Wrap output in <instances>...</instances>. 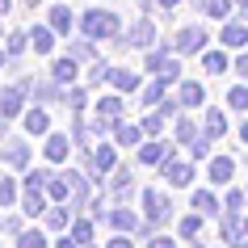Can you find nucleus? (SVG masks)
I'll return each instance as SVG.
<instances>
[{"label": "nucleus", "instance_id": "3c124183", "mask_svg": "<svg viewBox=\"0 0 248 248\" xmlns=\"http://www.w3.org/2000/svg\"><path fill=\"white\" fill-rule=\"evenodd\" d=\"M160 9H164V13H172V9H177V4H181V0H156Z\"/></svg>", "mask_w": 248, "mask_h": 248}, {"label": "nucleus", "instance_id": "f03ea898", "mask_svg": "<svg viewBox=\"0 0 248 248\" xmlns=\"http://www.w3.org/2000/svg\"><path fill=\"white\" fill-rule=\"evenodd\" d=\"M147 72L160 76V80H169V84L181 76V63H177V55H172V42H156V46L147 51Z\"/></svg>", "mask_w": 248, "mask_h": 248}, {"label": "nucleus", "instance_id": "f704fd0d", "mask_svg": "<svg viewBox=\"0 0 248 248\" xmlns=\"http://www.w3.org/2000/svg\"><path fill=\"white\" fill-rule=\"evenodd\" d=\"M244 202H248V189H232V194L223 198V210H227V215H240Z\"/></svg>", "mask_w": 248, "mask_h": 248}, {"label": "nucleus", "instance_id": "37998d69", "mask_svg": "<svg viewBox=\"0 0 248 248\" xmlns=\"http://www.w3.org/2000/svg\"><path fill=\"white\" fill-rule=\"evenodd\" d=\"M63 101L80 114V109H84V101H89V93H84V89H67V93H63Z\"/></svg>", "mask_w": 248, "mask_h": 248}, {"label": "nucleus", "instance_id": "5fc2aeb1", "mask_svg": "<svg viewBox=\"0 0 248 248\" xmlns=\"http://www.w3.org/2000/svg\"><path fill=\"white\" fill-rule=\"evenodd\" d=\"M4 59H9V51H4V46H0V67H4Z\"/></svg>", "mask_w": 248, "mask_h": 248}, {"label": "nucleus", "instance_id": "473e14b6", "mask_svg": "<svg viewBox=\"0 0 248 248\" xmlns=\"http://www.w3.org/2000/svg\"><path fill=\"white\" fill-rule=\"evenodd\" d=\"M139 126H143V135H147V139H160V131H164V114H160V109H152V114H147L143 122H139Z\"/></svg>", "mask_w": 248, "mask_h": 248}, {"label": "nucleus", "instance_id": "7c9ffc66", "mask_svg": "<svg viewBox=\"0 0 248 248\" xmlns=\"http://www.w3.org/2000/svg\"><path fill=\"white\" fill-rule=\"evenodd\" d=\"M194 210L198 215H215V210H219V198L210 194V189H198L194 194Z\"/></svg>", "mask_w": 248, "mask_h": 248}, {"label": "nucleus", "instance_id": "6e6d98bb", "mask_svg": "<svg viewBox=\"0 0 248 248\" xmlns=\"http://www.w3.org/2000/svg\"><path fill=\"white\" fill-rule=\"evenodd\" d=\"M240 4H248V0H235V9H240Z\"/></svg>", "mask_w": 248, "mask_h": 248}, {"label": "nucleus", "instance_id": "a18cd8bd", "mask_svg": "<svg viewBox=\"0 0 248 248\" xmlns=\"http://www.w3.org/2000/svg\"><path fill=\"white\" fill-rule=\"evenodd\" d=\"M0 227H4V232H9V235H21V219H17V215H9V219L0 223Z\"/></svg>", "mask_w": 248, "mask_h": 248}, {"label": "nucleus", "instance_id": "49530a36", "mask_svg": "<svg viewBox=\"0 0 248 248\" xmlns=\"http://www.w3.org/2000/svg\"><path fill=\"white\" fill-rule=\"evenodd\" d=\"M105 248H135V244H131V232H118V240H109Z\"/></svg>", "mask_w": 248, "mask_h": 248}, {"label": "nucleus", "instance_id": "e433bc0d", "mask_svg": "<svg viewBox=\"0 0 248 248\" xmlns=\"http://www.w3.org/2000/svg\"><path fill=\"white\" fill-rule=\"evenodd\" d=\"M72 235L80 240V248H89L93 244V219H76L72 223Z\"/></svg>", "mask_w": 248, "mask_h": 248}, {"label": "nucleus", "instance_id": "2f4dec72", "mask_svg": "<svg viewBox=\"0 0 248 248\" xmlns=\"http://www.w3.org/2000/svg\"><path fill=\"white\" fill-rule=\"evenodd\" d=\"M164 84H169V80H152V84H143V105H152V109H156L160 101H164Z\"/></svg>", "mask_w": 248, "mask_h": 248}, {"label": "nucleus", "instance_id": "864d4df0", "mask_svg": "<svg viewBox=\"0 0 248 248\" xmlns=\"http://www.w3.org/2000/svg\"><path fill=\"white\" fill-rule=\"evenodd\" d=\"M34 4H38V0H21V9H34Z\"/></svg>", "mask_w": 248, "mask_h": 248}, {"label": "nucleus", "instance_id": "ea45409f", "mask_svg": "<svg viewBox=\"0 0 248 248\" xmlns=\"http://www.w3.org/2000/svg\"><path fill=\"white\" fill-rule=\"evenodd\" d=\"M17 202V185H13V177H0V206H13Z\"/></svg>", "mask_w": 248, "mask_h": 248}, {"label": "nucleus", "instance_id": "f3484780", "mask_svg": "<svg viewBox=\"0 0 248 248\" xmlns=\"http://www.w3.org/2000/svg\"><path fill=\"white\" fill-rule=\"evenodd\" d=\"M55 38H59V34H55L51 26H34L30 30V42H34V51H42V55L55 51Z\"/></svg>", "mask_w": 248, "mask_h": 248}, {"label": "nucleus", "instance_id": "4468645a", "mask_svg": "<svg viewBox=\"0 0 248 248\" xmlns=\"http://www.w3.org/2000/svg\"><path fill=\"white\" fill-rule=\"evenodd\" d=\"M80 59H72V55H63V59H55V67H51V80L55 84H72L76 80V72H80Z\"/></svg>", "mask_w": 248, "mask_h": 248}, {"label": "nucleus", "instance_id": "4be33fe9", "mask_svg": "<svg viewBox=\"0 0 248 248\" xmlns=\"http://www.w3.org/2000/svg\"><path fill=\"white\" fill-rule=\"evenodd\" d=\"M202 67H206V72H215V76H223V72L232 67V59H227V46H223V51H202Z\"/></svg>", "mask_w": 248, "mask_h": 248}, {"label": "nucleus", "instance_id": "4d7b16f0", "mask_svg": "<svg viewBox=\"0 0 248 248\" xmlns=\"http://www.w3.org/2000/svg\"><path fill=\"white\" fill-rule=\"evenodd\" d=\"M244 235H248V219H244Z\"/></svg>", "mask_w": 248, "mask_h": 248}, {"label": "nucleus", "instance_id": "a878e982", "mask_svg": "<svg viewBox=\"0 0 248 248\" xmlns=\"http://www.w3.org/2000/svg\"><path fill=\"white\" fill-rule=\"evenodd\" d=\"M46 198H51V202H67V198H72V185H67V177H63V172L46 181Z\"/></svg>", "mask_w": 248, "mask_h": 248}, {"label": "nucleus", "instance_id": "9b49d317", "mask_svg": "<svg viewBox=\"0 0 248 248\" xmlns=\"http://www.w3.org/2000/svg\"><path fill=\"white\" fill-rule=\"evenodd\" d=\"M164 181H169V185H189V181H194V164L169 160V164H164Z\"/></svg>", "mask_w": 248, "mask_h": 248}, {"label": "nucleus", "instance_id": "ddd939ff", "mask_svg": "<svg viewBox=\"0 0 248 248\" xmlns=\"http://www.w3.org/2000/svg\"><path fill=\"white\" fill-rule=\"evenodd\" d=\"M177 101H181L185 109H194V105H202V101H206V89H202L198 80H185L181 89H177Z\"/></svg>", "mask_w": 248, "mask_h": 248}, {"label": "nucleus", "instance_id": "13d9d810", "mask_svg": "<svg viewBox=\"0 0 248 248\" xmlns=\"http://www.w3.org/2000/svg\"><path fill=\"white\" fill-rule=\"evenodd\" d=\"M244 248H248V240H244Z\"/></svg>", "mask_w": 248, "mask_h": 248}, {"label": "nucleus", "instance_id": "dca6fc26", "mask_svg": "<svg viewBox=\"0 0 248 248\" xmlns=\"http://www.w3.org/2000/svg\"><path fill=\"white\" fill-rule=\"evenodd\" d=\"M109 84H114V89L126 97V93L139 89V76H135V72H126V67H109Z\"/></svg>", "mask_w": 248, "mask_h": 248}, {"label": "nucleus", "instance_id": "20e7f679", "mask_svg": "<svg viewBox=\"0 0 248 248\" xmlns=\"http://www.w3.org/2000/svg\"><path fill=\"white\" fill-rule=\"evenodd\" d=\"M143 210H147V223H152V227H160V223L172 219V202H169V194H160V189H143Z\"/></svg>", "mask_w": 248, "mask_h": 248}, {"label": "nucleus", "instance_id": "f257e3e1", "mask_svg": "<svg viewBox=\"0 0 248 248\" xmlns=\"http://www.w3.org/2000/svg\"><path fill=\"white\" fill-rule=\"evenodd\" d=\"M118 30H122V21H118V13H109V9H89V13L80 17V34L93 38V42L118 38Z\"/></svg>", "mask_w": 248, "mask_h": 248}, {"label": "nucleus", "instance_id": "393cba45", "mask_svg": "<svg viewBox=\"0 0 248 248\" xmlns=\"http://www.w3.org/2000/svg\"><path fill=\"white\" fill-rule=\"evenodd\" d=\"M21 215H30V219L46 215V202H42V194H38V189H26V198H21Z\"/></svg>", "mask_w": 248, "mask_h": 248}, {"label": "nucleus", "instance_id": "9d476101", "mask_svg": "<svg viewBox=\"0 0 248 248\" xmlns=\"http://www.w3.org/2000/svg\"><path fill=\"white\" fill-rule=\"evenodd\" d=\"M105 223H109L114 232H139V227H143V223L135 219V210H126V206H114V210H109V219H105Z\"/></svg>", "mask_w": 248, "mask_h": 248}, {"label": "nucleus", "instance_id": "aec40b11", "mask_svg": "<svg viewBox=\"0 0 248 248\" xmlns=\"http://www.w3.org/2000/svg\"><path fill=\"white\" fill-rule=\"evenodd\" d=\"M89 169H93V177H101V172H114V147H97L89 156Z\"/></svg>", "mask_w": 248, "mask_h": 248}, {"label": "nucleus", "instance_id": "79ce46f5", "mask_svg": "<svg viewBox=\"0 0 248 248\" xmlns=\"http://www.w3.org/2000/svg\"><path fill=\"white\" fill-rule=\"evenodd\" d=\"M67 55H72V59H80V63H84V59H93V38H89V42H72V46H67Z\"/></svg>", "mask_w": 248, "mask_h": 248}, {"label": "nucleus", "instance_id": "72a5a7b5", "mask_svg": "<svg viewBox=\"0 0 248 248\" xmlns=\"http://www.w3.org/2000/svg\"><path fill=\"white\" fill-rule=\"evenodd\" d=\"M177 139H181V143L185 147H189V143H194V139H198V126H194V118H177Z\"/></svg>", "mask_w": 248, "mask_h": 248}, {"label": "nucleus", "instance_id": "c85d7f7f", "mask_svg": "<svg viewBox=\"0 0 248 248\" xmlns=\"http://www.w3.org/2000/svg\"><path fill=\"white\" fill-rule=\"evenodd\" d=\"M105 80H109V63L89 59V67H84V84H105Z\"/></svg>", "mask_w": 248, "mask_h": 248}, {"label": "nucleus", "instance_id": "2eb2a0df", "mask_svg": "<svg viewBox=\"0 0 248 248\" xmlns=\"http://www.w3.org/2000/svg\"><path fill=\"white\" fill-rule=\"evenodd\" d=\"M126 42H131V46H152V42H156V26H152V21H135L131 26V34H126Z\"/></svg>", "mask_w": 248, "mask_h": 248}, {"label": "nucleus", "instance_id": "de8ad7c7", "mask_svg": "<svg viewBox=\"0 0 248 248\" xmlns=\"http://www.w3.org/2000/svg\"><path fill=\"white\" fill-rule=\"evenodd\" d=\"M55 248H80V240H76V235H59V240H55Z\"/></svg>", "mask_w": 248, "mask_h": 248}, {"label": "nucleus", "instance_id": "423d86ee", "mask_svg": "<svg viewBox=\"0 0 248 248\" xmlns=\"http://www.w3.org/2000/svg\"><path fill=\"white\" fill-rule=\"evenodd\" d=\"M172 160V143H164V139H156V143H139V164H169Z\"/></svg>", "mask_w": 248, "mask_h": 248}, {"label": "nucleus", "instance_id": "5701e85b", "mask_svg": "<svg viewBox=\"0 0 248 248\" xmlns=\"http://www.w3.org/2000/svg\"><path fill=\"white\" fill-rule=\"evenodd\" d=\"M67 152H72V143H67L63 135H51V139H46V160H51V164H63Z\"/></svg>", "mask_w": 248, "mask_h": 248}, {"label": "nucleus", "instance_id": "09e8293b", "mask_svg": "<svg viewBox=\"0 0 248 248\" xmlns=\"http://www.w3.org/2000/svg\"><path fill=\"white\" fill-rule=\"evenodd\" d=\"M147 248H177V244H172L169 235H156V240H152V244H147Z\"/></svg>", "mask_w": 248, "mask_h": 248}, {"label": "nucleus", "instance_id": "8fccbe9b", "mask_svg": "<svg viewBox=\"0 0 248 248\" xmlns=\"http://www.w3.org/2000/svg\"><path fill=\"white\" fill-rule=\"evenodd\" d=\"M235 72H240V76H248V51L240 55V59H235Z\"/></svg>", "mask_w": 248, "mask_h": 248}, {"label": "nucleus", "instance_id": "0eeeda50", "mask_svg": "<svg viewBox=\"0 0 248 248\" xmlns=\"http://www.w3.org/2000/svg\"><path fill=\"white\" fill-rule=\"evenodd\" d=\"M206 177H210V185H227V181L235 177V160H232V156H210Z\"/></svg>", "mask_w": 248, "mask_h": 248}, {"label": "nucleus", "instance_id": "a211bd4d", "mask_svg": "<svg viewBox=\"0 0 248 248\" xmlns=\"http://www.w3.org/2000/svg\"><path fill=\"white\" fill-rule=\"evenodd\" d=\"M46 26H51L59 38L72 34V13H67V4H51V21H46Z\"/></svg>", "mask_w": 248, "mask_h": 248}, {"label": "nucleus", "instance_id": "b1692460", "mask_svg": "<svg viewBox=\"0 0 248 248\" xmlns=\"http://www.w3.org/2000/svg\"><path fill=\"white\" fill-rule=\"evenodd\" d=\"M26 46H34V42H30V30H13V34H9V42H4V51H9V59H17V55H26Z\"/></svg>", "mask_w": 248, "mask_h": 248}, {"label": "nucleus", "instance_id": "6e6552de", "mask_svg": "<svg viewBox=\"0 0 248 248\" xmlns=\"http://www.w3.org/2000/svg\"><path fill=\"white\" fill-rule=\"evenodd\" d=\"M21 109H26V84H13V89L0 93V114L4 118H17Z\"/></svg>", "mask_w": 248, "mask_h": 248}, {"label": "nucleus", "instance_id": "cd10ccee", "mask_svg": "<svg viewBox=\"0 0 248 248\" xmlns=\"http://www.w3.org/2000/svg\"><path fill=\"white\" fill-rule=\"evenodd\" d=\"M46 227L51 232H67L72 227V215L63 210V202H55V210H46Z\"/></svg>", "mask_w": 248, "mask_h": 248}, {"label": "nucleus", "instance_id": "bf43d9fd", "mask_svg": "<svg viewBox=\"0 0 248 248\" xmlns=\"http://www.w3.org/2000/svg\"><path fill=\"white\" fill-rule=\"evenodd\" d=\"M223 248H227V244H223Z\"/></svg>", "mask_w": 248, "mask_h": 248}, {"label": "nucleus", "instance_id": "58836bf2", "mask_svg": "<svg viewBox=\"0 0 248 248\" xmlns=\"http://www.w3.org/2000/svg\"><path fill=\"white\" fill-rule=\"evenodd\" d=\"M206 156H210V135H198L189 143V160H206Z\"/></svg>", "mask_w": 248, "mask_h": 248}, {"label": "nucleus", "instance_id": "4c0bfd02", "mask_svg": "<svg viewBox=\"0 0 248 248\" xmlns=\"http://www.w3.org/2000/svg\"><path fill=\"white\" fill-rule=\"evenodd\" d=\"M198 232H202V215L194 210V215H185V219H181V235H185V240H198Z\"/></svg>", "mask_w": 248, "mask_h": 248}, {"label": "nucleus", "instance_id": "1a4fd4ad", "mask_svg": "<svg viewBox=\"0 0 248 248\" xmlns=\"http://www.w3.org/2000/svg\"><path fill=\"white\" fill-rule=\"evenodd\" d=\"M21 126H26V135H46V131H51V114L42 109V101L34 105V109H26V118H21Z\"/></svg>", "mask_w": 248, "mask_h": 248}, {"label": "nucleus", "instance_id": "7ed1b4c3", "mask_svg": "<svg viewBox=\"0 0 248 248\" xmlns=\"http://www.w3.org/2000/svg\"><path fill=\"white\" fill-rule=\"evenodd\" d=\"M206 42H210V34L202 26H181V30H177V38H172V51H177V55H202V51H206Z\"/></svg>", "mask_w": 248, "mask_h": 248}, {"label": "nucleus", "instance_id": "39448f33", "mask_svg": "<svg viewBox=\"0 0 248 248\" xmlns=\"http://www.w3.org/2000/svg\"><path fill=\"white\" fill-rule=\"evenodd\" d=\"M219 46H227V51H244V46H248V26H244V21H223Z\"/></svg>", "mask_w": 248, "mask_h": 248}, {"label": "nucleus", "instance_id": "f8f14e48", "mask_svg": "<svg viewBox=\"0 0 248 248\" xmlns=\"http://www.w3.org/2000/svg\"><path fill=\"white\" fill-rule=\"evenodd\" d=\"M0 156L9 160V164H13V169H26V164H30V147H26V139H9V143H4V152H0Z\"/></svg>", "mask_w": 248, "mask_h": 248}, {"label": "nucleus", "instance_id": "603ef678", "mask_svg": "<svg viewBox=\"0 0 248 248\" xmlns=\"http://www.w3.org/2000/svg\"><path fill=\"white\" fill-rule=\"evenodd\" d=\"M240 143H248V122H244V126H240Z\"/></svg>", "mask_w": 248, "mask_h": 248}, {"label": "nucleus", "instance_id": "c9c22d12", "mask_svg": "<svg viewBox=\"0 0 248 248\" xmlns=\"http://www.w3.org/2000/svg\"><path fill=\"white\" fill-rule=\"evenodd\" d=\"M17 248H46V235H42L38 227H30V232L17 235Z\"/></svg>", "mask_w": 248, "mask_h": 248}, {"label": "nucleus", "instance_id": "c756f323", "mask_svg": "<svg viewBox=\"0 0 248 248\" xmlns=\"http://www.w3.org/2000/svg\"><path fill=\"white\" fill-rule=\"evenodd\" d=\"M206 135L210 139H223V135H227V114H223V109H210L206 114Z\"/></svg>", "mask_w": 248, "mask_h": 248}, {"label": "nucleus", "instance_id": "bb28decb", "mask_svg": "<svg viewBox=\"0 0 248 248\" xmlns=\"http://www.w3.org/2000/svg\"><path fill=\"white\" fill-rule=\"evenodd\" d=\"M232 9H235V0H206V4H202V13L215 17V21H227V17H232Z\"/></svg>", "mask_w": 248, "mask_h": 248}, {"label": "nucleus", "instance_id": "412c9836", "mask_svg": "<svg viewBox=\"0 0 248 248\" xmlns=\"http://www.w3.org/2000/svg\"><path fill=\"white\" fill-rule=\"evenodd\" d=\"M131 189H135L131 169H114V177H109V194H114V198H126Z\"/></svg>", "mask_w": 248, "mask_h": 248}, {"label": "nucleus", "instance_id": "a19ab883", "mask_svg": "<svg viewBox=\"0 0 248 248\" xmlns=\"http://www.w3.org/2000/svg\"><path fill=\"white\" fill-rule=\"evenodd\" d=\"M227 105H232V109H248V89L244 84H235V89L227 93Z\"/></svg>", "mask_w": 248, "mask_h": 248}, {"label": "nucleus", "instance_id": "c03bdc74", "mask_svg": "<svg viewBox=\"0 0 248 248\" xmlns=\"http://www.w3.org/2000/svg\"><path fill=\"white\" fill-rule=\"evenodd\" d=\"M46 181H51L46 172H30V177H26V189H46Z\"/></svg>", "mask_w": 248, "mask_h": 248}, {"label": "nucleus", "instance_id": "6ab92c4d", "mask_svg": "<svg viewBox=\"0 0 248 248\" xmlns=\"http://www.w3.org/2000/svg\"><path fill=\"white\" fill-rule=\"evenodd\" d=\"M139 139H147L143 126H122V122L114 126V147H139Z\"/></svg>", "mask_w": 248, "mask_h": 248}]
</instances>
